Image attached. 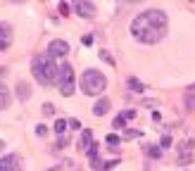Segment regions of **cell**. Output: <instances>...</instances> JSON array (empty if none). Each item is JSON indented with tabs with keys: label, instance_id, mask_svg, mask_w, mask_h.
Listing matches in <instances>:
<instances>
[{
	"label": "cell",
	"instance_id": "8",
	"mask_svg": "<svg viewBox=\"0 0 195 171\" xmlns=\"http://www.w3.org/2000/svg\"><path fill=\"white\" fill-rule=\"evenodd\" d=\"M71 7H74V10H76L81 17H93V14H95V5H93V2H83V0H76Z\"/></svg>",
	"mask_w": 195,
	"mask_h": 171
},
{
	"label": "cell",
	"instance_id": "11",
	"mask_svg": "<svg viewBox=\"0 0 195 171\" xmlns=\"http://www.w3.org/2000/svg\"><path fill=\"white\" fill-rule=\"evenodd\" d=\"M126 86H129L133 93H143V88H145V86H143L138 78H133V76H131V78H126Z\"/></svg>",
	"mask_w": 195,
	"mask_h": 171
},
{
	"label": "cell",
	"instance_id": "6",
	"mask_svg": "<svg viewBox=\"0 0 195 171\" xmlns=\"http://www.w3.org/2000/svg\"><path fill=\"white\" fill-rule=\"evenodd\" d=\"M0 171H22L19 157H17V155H5V157L0 159Z\"/></svg>",
	"mask_w": 195,
	"mask_h": 171
},
{
	"label": "cell",
	"instance_id": "14",
	"mask_svg": "<svg viewBox=\"0 0 195 171\" xmlns=\"http://www.w3.org/2000/svg\"><path fill=\"white\" fill-rule=\"evenodd\" d=\"M67 126H69V124H67L64 119H57V121H55V131H57V136H62V133H64Z\"/></svg>",
	"mask_w": 195,
	"mask_h": 171
},
{
	"label": "cell",
	"instance_id": "23",
	"mask_svg": "<svg viewBox=\"0 0 195 171\" xmlns=\"http://www.w3.org/2000/svg\"><path fill=\"white\" fill-rule=\"evenodd\" d=\"M64 145H67V138H64V136H60V138H57V150H62Z\"/></svg>",
	"mask_w": 195,
	"mask_h": 171
},
{
	"label": "cell",
	"instance_id": "26",
	"mask_svg": "<svg viewBox=\"0 0 195 171\" xmlns=\"http://www.w3.org/2000/svg\"><path fill=\"white\" fill-rule=\"evenodd\" d=\"M81 43H83V45H91V43H93V36H83Z\"/></svg>",
	"mask_w": 195,
	"mask_h": 171
},
{
	"label": "cell",
	"instance_id": "16",
	"mask_svg": "<svg viewBox=\"0 0 195 171\" xmlns=\"http://www.w3.org/2000/svg\"><path fill=\"white\" fill-rule=\"evenodd\" d=\"M162 155V147H148V157H152V159H157Z\"/></svg>",
	"mask_w": 195,
	"mask_h": 171
},
{
	"label": "cell",
	"instance_id": "15",
	"mask_svg": "<svg viewBox=\"0 0 195 171\" xmlns=\"http://www.w3.org/2000/svg\"><path fill=\"white\" fill-rule=\"evenodd\" d=\"M105 143H107V145H112V147H117V145L122 143V138H119V136H114V133H110V136L105 138Z\"/></svg>",
	"mask_w": 195,
	"mask_h": 171
},
{
	"label": "cell",
	"instance_id": "24",
	"mask_svg": "<svg viewBox=\"0 0 195 171\" xmlns=\"http://www.w3.org/2000/svg\"><path fill=\"white\" fill-rule=\"evenodd\" d=\"M60 12H62V14H69V5H67V2H60Z\"/></svg>",
	"mask_w": 195,
	"mask_h": 171
},
{
	"label": "cell",
	"instance_id": "28",
	"mask_svg": "<svg viewBox=\"0 0 195 171\" xmlns=\"http://www.w3.org/2000/svg\"><path fill=\"white\" fill-rule=\"evenodd\" d=\"M186 102L190 105V107H195V98H186Z\"/></svg>",
	"mask_w": 195,
	"mask_h": 171
},
{
	"label": "cell",
	"instance_id": "27",
	"mask_svg": "<svg viewBox=\"0 0 195 171\" xmlns=\"http://www.w3.org/2000/svg\"><path fill=\"white\" fill-rule=\"evenodd\" d=\"M124 116H126V121H129V119H133V116H136V112H133V109H129V112H124Z\"/></svg>",
	"mask_w": 195,
	"mask_h": 171
},
{
	"label": "cell",
	"instance_id": "12",
	"mask_svg": "<svg viewBox=\"0 0 195 171\" xmlns=\"http://www.w3.org/2000/svg\"><path fill=\"white\" fill-rule=\"evenodd\" d=\"M17 98L19 100H29V86L26 83H19L17 86Z\"/></svg>",
	"mask_w": 195,
	"mask_h": 171
},
{
	"label": "cell",
	"instance_id": "2",
	"mask_svg": "<svg viewBox=\"0 0 195 171\" xmlns=\"http://www.w3.org/2000/svg\"><path fill=\"white\" fill-rule=\"evenodd\" d=\"M57 71H60V67L55 64V57H50L48 52L36 55L31 60V74L36 76V81H38L40 86L55 83V81H57Z\"/></svg>",
	"mask_w": 195,
	"mask_h": 171
},
{
	"label": "cell",
	"instance_id": "5",
	"mask_svg": "<svg viewBox=\"0 0 195 171\" xmlns=\"http://www.w3.org/2000/svg\"><path fill=\"white\" fill-rule=\"evenodd\" d=\"M67 52H69V43L67 40H62V38L50 40V45H48V55L50 57H64Z\"/></svg>",
	"mask_w": 195,
	"mask_h": 171
},
{
	"label": "cell",
	"instance_id": "25",
	"mask_svg": "<svg viewBox=\"0 0 195 171\" xmlns=\"http://www.w3.org/2000/svg\"><path fill=\"white\" fill-rule=\"evenodd\" d=\"M100 57H102V60H107V62H110V64H114V60H112V57H110V52H105V50H102V52H100Z\"/></svg>",
	"mask_w": 195,
	"mask_h": 171
},
{
	"label": "cell",
	"instance_id": "17",
	"mask_svg": "<svg viewBox=\"0 0 195 171\" xmlns=\"http://www.w3.org/2000/svg\"><path fill=\"white\" fill-rule=\"evenodd\" d=\"M160 147H162V150L171 147V136H162V140H160Z\"/></svg>",
	"mask_w": 195,
	"mask_h": 171
},
{
	"label": "cell",
	"instance_id": "7",
	"mask_svg": "<svg viewBox=\"0 0 195 171\" xmlns=\"http://www.w3.org/2000/svg\"><path fill=\"white\" fill-rule=\"evenodd\" d=\"M10 43H12V26L0 22V52H5L10 48Z\"/></svg>",
	"mask_w": 195,
	"mask_h": 171
},
{
	"label": "cell",
	"instance_id": "10",
	"mask_svg": "<svg viewBox=\"0 0 195 171\" xmlns=\"http://www.w3.org/2000/svg\"><path fill=\"white\" fill-rule=\"evenodd\" d=\"M7 105H10V90L5 83H0V109H5Z\"/></svg>",
	"mask_w": 195,
	"mask_h": 171
},
{
	"label": "cell",
	"instance_id": "18",
	"mask_svg": "<svg viewBox=\"0 0 195 171\" xmlns=\"http://www.w3.org/2000/svg\"><path fill=\"white\" fill-rule=\"evenodd\" d=\"M124 124H126V116H124V114H119V116L114 119V126H117V128H124Z\"/></svg>",
	"mask_w": 195,
	"mask_h": 171
},
{
	"label": "cell",
	"instance_id": "22",
	"mask_svg": "<svg viewBox=\"0 0 195 171\" xmlns=\"http://www.w3.org/2000/svg\"><path fill=\"white\" fill-rule=\"evenodd\" d=\"M36 133H38V136H45V133H48V128H45L43 124H38V126H36Z\"/></svg>",
	"mask_w": 195,
	"mask_h": 171
},
{
	"label": "cell",
	"instance_id": "29",
	"mask_svg": "<svg viewBox=\"0 0 195 171\" xmlns=\"http://www.w3.org/2000/svg\"><path fill=\"white\" fill-rule=\"evenodd\" d=\"M2 150H5V143H2V140H0V152H2Z\"/></svg>",
	"mask_w": 195,
	"mask_h": 171
},
{
	"label": "cell",
	"instance_id": "9",
	"mask_svg": "<svg viewBox=\"0 0 195 171\" xmlns=\"http://www.w3.org/2000/svg\"><path fill=\"white\" fill-rule=\"evenodd\" d=\"M107 109H110V100L107 98H100L95 102V107H93V114L95 116H102V114H107Z\"/></svg>",
	"mask_w": 195,
	"mask_h": 171
},
{
	"label": "cell",
	"instance_id": "21",
	"mask_svg": "<svg viewBox=\"0 0 195 171\" xmlns=\"http://www.w3.org/2000/svg\"><path fill=\"white\" fill-rule=\"evenodd\" d=\"M69 128H74V131H79V128H81V124H79V119H71V121H69Z\"/></svg>",
	"mask_w": 195,
	"mask_h": 171
},
{
	"label": "cell",
	"instance_id": "19",
	"mask_svg": "<svg viewBox=\"0 0 195 171\" xmlns=\"http://www.w3.org/2000/svg\"><path fill=\"white\" fill-rule=\"evenodd\" d=\"M88 157H91L93 162L98 159V145H91V147H88Z\"/></svg>",
	"mask_w": 195,
	"mask_h": 171
},
{
	"label": "cell",
	"instance_id": "4",
	"mask_svg": "<svg viewBox=\"0 0 195 171\" xmlns=\"http://www.w3.org/2000/svg\"><path fill=\"white\" fill-rule=\"evenodd\" d=\"M57 88H60V93L69 98L71 93H74V67L64 62V64H60V71H57Z\"/></svg>",
	"mask_w": 195,
	"mask_h": 171
},
{
	"label": "cell",
	"instance_id": "13",
	"mask_svg": "<svg viewBox=\"0 0 195 171\" xmlns=\"http://www.w3.org/2000/svg\"><path fill=\"white\" fill-rule=\"evenodd\" d=\"M81 143H83L81 147H91V145H93V133H91V131H83V136H81Z\"/></svg>",
	"mask_w": 195,
	"mask_h": 171
},
{
	"label": "cell",
	"instance_id": "20",
	"mask_svg": "<svg viewBox=\"0 0 195 171\" xmlns=\"http://www.w3.org/2000/svg\"><path fill=\"white\" fill-rule=\"evenodd\" d=\"M52 112H55V105H52V102H45V105H43V114H52Z\"/></svg>",
	"mask_w": 195,
	"mask_h": 171
},
{
	"label": "cell",
	"instance_id": "1",
	"mask_svg": "<svg viewBox=\"0 0 195 171\" xmlns=\"http://www.w3.org/2000/svg\"><path fill=\"white\" fill-rule=\"evenodd\" d=\"M131 34L140 43H160L166 34V14L162 10H145L131 22Z\"/></svg>",
	"mask_w": 195,
	"mask_h": 171
},
{
	"label": "cell",
	"instance_id": "3",
	"mask_svg": "<svg viewBox=\"0 0 195 171\" xmlns=\"http://www.w3.org/2000/svg\"><path fill=\"white\" fill-rule=\"evenodd\" d=\"M79 88L83 90V95H100V93L107 88V78H105V74L98 71V69H86V71L81 74Z\"/></svg>",
	"mask_w": 195,
	"mask_h": 171
},
{
	"label": "cell",
	"instance_id": "30",
	"mask_svg": "<svg viewBox=\"0 0 195 171\" xmlns=\"http://www.w3.org/2000/svg\"><path fill=\"white\" fill-rule=\"evenodd\" d=\"M0 74H2V69H0Z\"/></svg>",
	"mask_w": 195,
	"mask_h": 171
}]
</instances>
